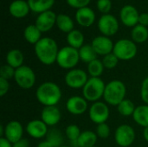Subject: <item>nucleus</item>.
<instances>
[{
    "mask_svg": "<svg viewBox=\"0 0 148 147\" xmlns=\"http://www.w3.org/2000/svg\"><path fill=\"white\" fill-rule=\"evenodd\" d=\"M59 49L56 42L50 37H42L35 45L37 59L44 65L49 66L56 62Z\"/></svg>",
    "mask_w": 148,
    "mask_h": 147,
    "instance_id": "f257e3e1",
    "label": "nucleus"
},
{
    "mask_svg": "<svg viewBox=\"0 0 148 147\" xmlns=\"http://www.w3.org/2000/svg\"><path fill=\"white\" fill-rule=\"evenodd\" d=\"M36 97L44 107L56 106L62 99V90L56 83L46 81L37 88Z\"/></svg>",
    "mask_w": 148,
    "mask_h": 147,
    "instance_id": "f03ea898",
    "label": "nucleus"
},
{
    "mask_svg": "<svg viewBox=\"0 0 148 147\" xmlns=\"http://www.w3.org/2000/svg\"><path fill=\"white\" fill-rule=\"evenodd\" d=\"M127 94V88L124 82L119 80H114L106 84L104 91V101L111 106H118Z\"/></svg>",
    "mask_w": 148,
    "mask_h": 147,
    "instance_id": "7ed1b4c3",
    "label": "nucleus"
},
{
    "mask_svg": "<svg viewBox=\"0 0 148 147\" xmlns=\"http://www.w3.org/2000/svg\"><path fill=\"white\" fill-rule=\"evenodd\" d=\"M105 87L106 84L100 77H90L82 88L83 97L88 101H99L104 95Z\"/></svg>",
    "mask_w": 148,
    "mask_h": 147,
    "instance_id": "20e7f679",
    "label": "nucleus"
},
{
    "mask_svg": "<svg viewBox=\"0 0 148 147\" xmlns=\"http://www.w3.org/2000/svg\"><path fill=\"white\" fill-rule=\"evenodd\" d=\"M80 61L79 50L70 46H65L59 49L56 63L64 69H73Z\"/></svg>",
    "mask_w": 148,
    "mask_h": 147,
    "instance_id": "39448f33",
    "label": "nucleus"
},
{
    "mask_svg": "<svg viewBox=\"0 0 148 147\" xmlns=\"http://www.w3.org/2000/svg\"><path fill=\"white\" fill-rule=\"evenodd\" d=\"M137 46L133 40L121 39L114 43L113 53L119 60L129 61L134 58L137 55Z\"/></svg>",
    "mask_w": 148,
    "mask_h": 147,
    "instance_id": "423d86ee",
    "label": "nucleus"
},
{
    "mask_svg": "<svg viewBox=\"0 0 148 147\" xmlns=\"http://www.w3.org/2000/svg\"><path fill=\"white\" fill-rule=\"evenodd\" d=\"M14 79L17 86L23 89H29L36 83L35 72L31 68L25 65L16 69Z\"/></svg>",
    "mask_w": 148,
    "mask_h": 147,
    "instance_id": "0eeeda50",
    "label": "nucleus"
},
{
    "mask_svg": "<svg viewBox=\"0 0 148 147\" xmlns=\"http://www.w3.org/2000/svg\"><path fill=\"white\" fill-rule=\"evenodd\" d=\"M135 139V132L134 128L127 124L119 126L114 133V140L121 147L130 146Z\"/></svg>",
    "mask_w": 148,
    "mask_h": 147,
    "instance_id": "6e6552de",
    "label": "nucleus"
},
{
    "mask_svg": "<svg viewBox=\"0 0 148 147\" xmlns=\"http://www.w3.org/2000/svg\"><path fill=\"white\" fill-rule=\"evenodd\" d=\"M88 115L90 120L96 125L106 123L110 115L108 106L102 101L94 102L89 108Z\"/></svg>",
    "mask_w": 148,
    "mask_h": 147,
    "instance_id": "1a4fd4ad",
    "label": "nucleus"
},
{
    "mask_svg": "<svg viewBox=\"0 0 148 147\" xmlns=\"http://www.w3.org/2000/svg\"><path fill=\"white\" fill-rule=\"evenodd\" d=\"M98 29L102 36H113L119 30V22L117 18L111 14L102 15L98 21Z\"/></svg>",
    "mask_w": 148,
    "mask_h": 147,
    "instance_id": "9d476101",
    "label": "nucleus"
},
{
    "mask_svg": "<svg viewBox=\"0 0 148 147\" xmlns=\"http://www.w3.org/2000/svg\"><path fill=\"white\" fill-rule=\"evenodd\" d=\"M65 83L68 87L75 89L83 88L88 81V74L81 68L70 69L65 75Z\"/></svg>",
    "mask_w": 148,
    "mask_h": 147,
    "instance_id": "9b49d317",
    "label": "nucleus"
},
{
    "mask_svg": "<svg viewBox=\"0 0 148 147\" xmlns=\"http://www.w3.org/2000/svg\"><path fill=\"white\" fill-rule=\"evenodd\" d=\"M140 14L138 10L133 5H125L120 11V18L127 27H134L139 24Z\"/></svg>",
    "mask_w": 148,
    "mask_h": 147,
    "instance_id": "f8f14e48",
    "label": "nucleus"
},
{
    "mask_svg": "<svg viewBox=\"0 0 148 147\" xmlns=\"http://www.w3.org/2000/svg\"><path fill=\"white\" fill-rule=\"evenodd\" d=\"M91 45L97 55H106L113 52L114 44L112 40L105 36H99L93 39Z\"/></svg>",
    "mask_w": 148,
    "mask_h": 147,
    "instance_id": "ddd939ff",
    "label": "nucleus"
},
{
    "mask_svg": "<svg viewBox=\"0 0 148 147\" xmlns=\"http://www.w3.org/2000/svg\"><path fill=\"white\" fill-rule=\"evenodd\" d=\"M66 109L74 115L83 114L88 110V101L82 96H72L66 102Z\"/></svg>",
    "mask_w": 148,
    "mask_h": 147,
    "instance_id": "4468645a",
    "label": "nucleus"
},
{
    "mask_svg": "<svg viewBox=\"0 0 148 147\" xmlns=\"http://www.w3.org/2000/svg\"><path fill=\"white\" fill-rule=\"evenodd\" d=\"M56 17L57 15L52 10H47L38 15L36 20V27L41 30V32H47L50 30L54 25L56 23Z\"/></svg>",
    "mask_w": 148,
    "mask_h": 147,
    "instance_id": "2eb2a0df",
    "label": "nucleus"
},
{
    "mask_svg": "<svg viewBox=\"0 0 148 147\" xmlns=\"http://www.w3.org/2000/svg\"><path fill=\"white\" fill-rule=\"evenodd\" d=\"M23 128L19 121L11 120L9 123H7V125L4 126L3 137L12 144L23 139Z\"/></svg>",
    "mask_w": 148,
    "mask_h": 147,
    "instance_id": "dca6fc26",
    "label": "nucleus"
},
{
    "mask_svg": "<svg viewBox=\"0 0 148 147\" xmlns=\"http://www.w3.org/2000/svg\"><path fill=\"white\" fill-rule=\"evenodd\" d=\"M49 126L42 120H30L26 126V132L34 139H42L46 137L49 132Z\"/></svg>",
    "mask_w": 148,
    "mask_h": 147,
    "instance_id": "f3484780",
    "label": "nucleus"
},
{
    "mask_svg": "<svg viewBox=\"0 0 148 147\" xmlns=\"http://www.w3.org/2000/svg\"><path fill=\"white\" fill-rule=\"evenodd\" d=\"M61 111L56 106L44 107L41 113V120L48 126H54L57 125L61 120Z\"/></svg>",
    "mask_w": 148,
    "mask_h": 147,
    "instance_id": "a211bd4d",
    "label": "nucleus"
},
{
    "mask_svg": "<svg viewBox=\"0 0 148 147\" xmlns=\"http://www.w3.org/2000/svg\"><path fill=\"white\" fill-rule=\"evenodd\" d=\"M75 20L82 27H90L95 21V13L89 7L79 9L75 12Z\"/></svg>",
    "mask_w": 148,
    "mask_h": 147,
    "instance_id": "6ab92c4d",
    "label": "nucleus"
},
{
    "mask_svg": "<svg viewBox=\"0 0 148 147\" xmlns=\"http://www.w3.org/2000/svg\"><path fill=\"white\" fill-rule=\"evenodd\" d=\"M30 10L28 2L24 0H14L9 6L10 14L16 18L25 17Z\"/></svg>",
    "mask_w": 148,
    "mask_h": 147,
    "instance_id": "aec40b11",
    "label": "nucleus"
},
{
    "mask_svg": "<svg viewBox=\"0 0 148 147\" xmlns=\"http://www.w3.org/2000/svg\"><path fill=\"white\" fill-rule=\"evenodd\" d=\"M23 54L21 50L14 49L10 50L6 55V62L8 65L11 66L15 69L23 66Z\"/></svg>",
    "mask_w": 148,
    "mask_h": 147,
    "instance_id": "412c9836",
    "label": "nucleus"
},
{
    "mask_svg": "<svg viewBox=\"0 0 148 147\" xmlns=\"http://www.w3.org/2000/svg\"><path fill=\"white\" fill-rule=\"evenodd\" d=\"M23 36L29 43L36 45L42 39V32L36 24H30L24 29Z\"/></svg>",
    "mask_w": 148,
    "mask_h": 147,
    "instance_id": "4be33fe9",
    "label": "nucleus"
},
{
    "mask_svg": "<svg viewBox=\"0 0 148 147\" xmlns=\"http://www.w3.org/2000/svg\"><path fill=\"white\" fill-rule=\"evenodd\" d=\"M134 120L142 127H148V105H141L135 108L133 114Z\"/></svg>",
    "mask_w": 148,
    "mask_h": 147,
    "instance_id": "5701e85b",
    "label": "nucleus"
},
{
    "mask_svg": "<svg viewBox=\"0 0 148 147\" xmlns=\"http://www.w3.org/2000/svg\"><path fill=\"white\" fill-rule=\"evenodd\" d=\"M55 1L56 0H28V3L30 10L41 14L44 11L49 10L55 3Z\"/></svg>",
    "mask_w": 148,
    "mask_h": 147,
    "instance_id": "b1692460",
    "label": "nucleus"
},
{
    "mask_svg": "<svg viewBox=\"0 0 148 147\" xmlns=\"http://www.w3.org/2000/svg\"><path fill=\"white\" fill-rule=\"evenodd\" d=\"M97 134L92 131H84L82 132L78 140V147H92L95 146L97 142Z\"/></svg>",
    "mask_w": 148,
    "mask_h": 147,
    "instance_id": "393cba45",
    "label": "nucleus"
},
{
    "mask_svg": "<svg viewBox=\"0 0 148 147\" xmlns=\"http://www.w3.org/2000/svg\"><path fill=\"white\" fill-rule=\"evenodd\" d=\"M56 24L57 28L64 33L69 34V32L74 30V26H75L74 22H73L72 18L66 14L57 15Z\"/></svg>",
    "mask_w": 148,
    "mask_h": 147,
    "instance_id": "a878e982",
    "label": "nucleus"
},
{
    "mask_svg": "<svg viewBox=\"0 0 148 147\" xmlns=\"http://www.w3.org/2000/svg\"><path fill=\"white\" fill-rule=\"evenodd\" d=\"M67 42L69 44V46L76 49H80L84 44V36L83 34L78 30V29H74L71 32H69V34H67Z\"/></svg>",
    "mask_w": 148,
    "mask_h": 147,
    "instance_id": "bb28decb",
    "label": "nucleus"
},
{
    "mask_svg": "<svg viewBox=\"0 0 148 147\" xmlns=\"http://www.w3.org/2000/svg\"><path fill=\"white\" fill-rule=\"evenodd\" d=\"M132 40L135 43H143L148 39V29L147 27L137 24L134 26L131 32Z\"/></svg>",
    "mask_w": 148,
    "mask_h": 147,
    "instance_id": "cd10ccee",
    "label": "nucleus"
},
{
    "mask_svg": "<svg viewBox=\"0 0 148 147\" xmlns=\"http://www.w3.org/2000/svg\"><path fill=\"white\" fill-rule=\"evenodd\" d=\"M79 50L80 60L83 62L89 63L94 60L97 59V54L93 49L91 44H84Z\"/></svg>",
    "mask_w": 148,
    "mask_h": 147,
    "instance_id": "c85d7f7f",
    "label": "nucleus"
},
{
    "mask_svg": "<svg viewBox=\"0 0 148 147\" xmlns=\"http://www.w3.org/2000/svg\"><path fill=\"white\" fill-rule=\"evenodd\" d=\"M46 140L49 142L53 147H61L63 144V135L57 128H50L46 135Z\"/></svg>",
    "mask_w": 148,
    "mask_h": 147,
    "instance_id": "c756f323",
    "label": "nucleus"
},
{
    "mask_svg": "<svg viewBox=\"0 0 148 147\" xmlns=\"http://www.w3.org/2000/svg\"><path fill=\"white\" fill-rule=\"evenodd\" d=\"M104 71V65L99 59H95L88 64V74L91 77H100Z\"/></svg>",
    "mask_w": 148,
    "mask_h": 147,
    "instance_id": "7c9ffc66",
    "label": "nucleus"
},
{
    "mask_svg": "<svg viewBox=\"0 0 148 147\" xmlns=\"http://www.w3.org/2000/svg\"><path fill=\"white\" fill-rule=\"evenodd\" d=\"M118 112L120 113V114H121L122 116L125 117H128V116H133L134 111H135V106L134 104V102L128 99H125L123 100L118 106Z\"/></svg>",
    "mask_w": 148,
    "mask_h": 147,
    "instance_id": "2f4dec72",
    "label": "nucleus"
},
{
    "mask_svg": "<svg viewBox=\"0 0 148 147\" xmlns=\"http://www.w3.org/2000/svg\"><path fill=\"white\" fill-rule=\"evenodd\" d=\"M81 133H82V132H81L79 126L75 124L68 126L65 129L66 137L68 138V139H69L71 141V143H77V140H78Z\"/></svg>",
    "mask_w": 148,
    "mask_h": 147,
    "instance_id": "473e14b6",
    "label": "nucleus"
},
{
    "mask_svg": "<svg viewBox=\"0 0 148 147\" xmlns=\"http://www.w3.org/2000/svg\"><path fill=\"white\" fill-rule=\"evenodd\" d=\"M104 68H108V69H113L114 68L119 62V59L117 58V56L112 52L108 55H106L103 56L102 60H101Z\"/></svg>",
    "mask_w": 148,
    "mask_h": 147,
    "instance_id": "72a5a7b5",
    "label": "nucleus"
},
{
    "mask_svg": "<svg viewBox=\"0 0 148 147\" xmlns=\"http://www.w3.org/2000/svg\"><path fill=\"white\" fill-rule=\"evenodd\" d=\"M16 69L11 66L6 64L1 67L0 68V78H3L5 80H10L15 76Z\"/></svg>",
    "mask_w": 148,
    "mask_h": 147,
    "instance_id": "f704fd0d",
    "label": "nucleus"
},
{
    "mask_svg": "<svg viewBox=\"0 0 148 147\" xmlns=\"http://www.w3.org/2000/svg\"><path fill=\"white\" fill-rule=\"evenodd\" d=\"M95 133L101 139H107L110 135V127L107 123L99 124L96 126Z\"/></svg>",
    "mask_w": 148,
    "mask_h": 147,
    "instance_id": "c9c22d12",
    "label": "nucleus"
},
{
    "mask_svg": "<svg viewBox=\"0 0 148 147\" xmlns=\"http://www.w3.org/2000/svg\"><path fill=\"white\" fill-rule=\"evenodd\" d=\"M96 6L98 10L103 13V15L109 14V11L112 9V2L111 0H98Z\"/></svg>",
    "mask_w": 148,
    "mask_h": 147,
    "instance_id": "e433bc0d",
    "label": "nucleus"
},
{
    "mask_svg": "<svg viewBox=\"0 0 148 147\" xmlns=\"http://www.w3.org/2000/svg\"><path fill=\"white\" fill-rule=\"evenodd\" d=\"M66 2L70 7L79 10L84 7H88L90 0H66Z\"/></svg>",
    "mask_w": 148,
    "mask_h": 147,
    "instance_id": "4c0bfd02",
    "label": "nucleus"
},
{
    "mask_svg": "<svg viewBox=\"0 0 148 147\" xmlns=\"http://www.w3.org/2000/svg\"><path fill=\"white\" fill-rule=\"evenodd\" d=\"M140 96L142 101L148 105V76L146 77L141 84L140 88Z\"/></svg>",
    "mask_w": 148,
    "mask_h": 147,
    "instance_id": "58836bf2",
    "label": "nucleus"
},
{
    "mask_svg": "<svg viewBox=\"0 0 148 147\" xmlns=\"http://www.w3.org/2000/svg\"><path fill=\"white\" fill-rule=\"evenodd\" d=\"M10 88V84L8 80H5L3 78H0V96H4Z\"/></svg>",
    "mask_w": 148,
    "mask_h": 147,
    "instance_id": "ea45409f",
    "label": "nucleus"
},
{
    "mask_svg": "<svg viewBox=\"0 0 148 147\" xmlns=\"http://www.w3.org/2000/svg\"><path fill=\"white\" fill-rule=\"evenodd\" d=\"M139 24L143 26H148V13H141L139 17Z\"/></svg>",
    "mask_w": 148,
    "mask_h": 147,
    "instance_id": "a19ab883",
    "label": "nucleus"
},
{
    "mask_svg": "<svg viewBox=\"0 0 148 147\" xmlns=\"http://www.w3.org/2000/svg\"><path fill=\"white\" fill-rule=\"evenodd\" d=\"M29 142L27 139H21L18 141L15 142L13 144V147H29Z\"/></svg>",
    "mask_w": 148,
    "mask_h": 147,
    "instance_id": "79ce46f5",
    "label": "nucleus"
},
{
    "mask_svg": "<svg viewBox=\"0 0 148 147\" xmlns=\"http://www.w3.org/2000/svg\"><path fill=\"white\" fill-rule=\"evenodd\" d=\"M0 147H13V144L4 137H0Z\"/></svg>",
    "mask_w": 148,
    "mask_h": 147,
    "instance_id": "37998d69",
    "label": "nucleus"
},
{
    "mask_svg": "<svg viewBox=\"0 0 148 147\" xmlns=\"http://www.w3.org/2000/svg\"><path fill=\"white\" fill-rule=\"evenodd\" d=\"M37 147H53V146H52V145H51L49 142H48L47 140H43V141L40 142V143L37 145Z\"/></svg>",
    "mask_w": 148,
    "mask_h": 147,
    "instance_id": "c03bdc74",
    "label": "nucleus"
},
{
    "mask_svg": "<svg viewBox=\"0 0 148 147\" xmlns=\"http://www.w3.org/2000/svg\"><path fill=\"white\" fill-rule=\"evenodd\" d=\"M143 137L145 139V140L148 142V127H145L144 131H143Z\"/></svg>",
    "mask_w": 148,
    "mask_h": 147,
    "instance_id": "a18cd8bd",
    "label": "nucleus"
},
{
    "mask_svg": "<svg viewBox=\"0 0 148 147\" xmlns=\"http://www.w3.org/2000/svg\"><path fill=\"white\" fill-rule=\"evenodd\" d=\"M61 147H69V146H61Z\"/></svg>",
    "mask_w": 148,
    "mask_h": 147,
    "instance_id": "49530a36",
    "label": "nucleus"
},
{
    "mask_svg": "<svg viewBox=\"0 0 148 147\" xmlns=\"http://www.w3.org/2000/svg\"><path fill=\"white\" fill-rule=\"evenodd\" d=\"M92 147H95V146H92Z\"/></svg>",
    "mask_w": 148,
    "mask_h": 147,
    "instance_id": "de8ad7c7",
    "label": "nucleus"
}]
</instances>
